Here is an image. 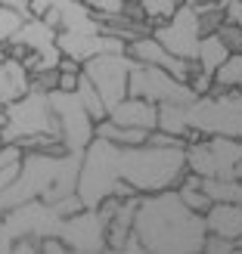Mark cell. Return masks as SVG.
<instances>
[{
  "instance_id": "1",
  "label": "cell",
  "mask_w": 242,
  "mask_h": 254,
  "mask_svg": "<svg viewBox=\"0 0 242 254\" xmlns=\"http://www.w3.org/2000/svg\"><path fill=\"white\" fill-rule=\"evenodd\" d=\"M134 233L146 251L156 254H193L205 251L208 226L205 214H196L177 195V186L140 195Z\"/></svg>"
},
{
  "instance_id": "2",
  "label": "cell",
  "mask_w": 242,
  "mask_h": 254,
  "mask_svg": "<svg viewBox=\"0 0 242 254\" xmlns=\"http://www.w3.org/2000/svg\"><path fill=\"white\" fill-rule=\"evenodd\" d=\"M112 164L118 180H127L140 195L171 189L186 177V146H115Z\"/></svg>"
},
{
  "instance_id": "3",
  "label": "cell",
  "mask_w": 242,
  "mask_h": 254,
  "mask_svg": "<svg viewBox=\"0 0 242 254\" xmlns=\"http://www.w3.org/2000/svg\"><path fill=\"white\" fill-rule=\"evenodd\" d=\"M37 133L59 136V121L53 115V106H50V93L31 87L25 96L0 109V143H22V139Z\"/></svg>"
},
{
  "instance_id": "4",
  "label": "cell",
  "mask_w": 242,
  "mask_h": 254,
  "mask_svg": "<svg viewBox=\"0 0 242 254\" xmlns=\"http://www.w3.org/2000/svg\"><path fill=\"white\" fill-rule=\"evenodd\" d=\"M189 139L196 136H236L242 139V90L205 93L186 103Z\"/></svg>"
},
{
  "instance_id": "5",
  "label": "cell",
  "mask_w": 242,
  "mask_h": 254,
  "mask_svg": "<svg viewBox=\"0 0 242 254\" xmlns=\"http://www.w3.org/2000/svg\"><path fill=\"white\" fill-rule=\"evenodd\" d=\"M242 139L236 136H196L186 143V168L199 177H236Z\"/></svg>"
},
{
  "instance_id": "6",
  "label": "cell",
  "mask_w": 242,
  "mask_h": 254,
  "mask_svg": "<svg viewBox=\"0 0 242 254\" xmlns=\"http://www.w3.org/2000/svg\"><path fill=\"white\" fill-rule=\"evenodd\" d=\"M50 106L59 121V136L69 152H84L96 136V121L84 109L78 90H50Z\"/></svg>"
},
{
  "instance_id": "7",
  "label": "cell",
  "mask_w": 242,
  "mask_h": 254,
  "mask_svg": "<svg viewBox=\"0 0 242 254\" xmlns=\"http://www.w3.org/2000/svg\"><path fill=\"white\" fill-rule=\"evenodd\" d=\"M137 65V59L121 50V53H99V56H90L81 65V71L90 78V84L99 90L103 103L112 109L115 103L127 96V81H131V68Z\"/></svg>"
},
{
  "instance_id": "8",
  "label": "cell",
  "mask_w": 242,
  "mask_h": 254,
  "mask_svg": "<svg viewBox=\"0 0 242 254\" xmlns=\"http://www.w3.org/2000/svg\"><path fill=\"white\" fill-rule=\"evenodd\" d=\"M127 96H143L152 103H193L196 93L186 81L174 78L168 68L159 65H143L137 62L131 68V81H127Z\"/></svg>"
},
{
  "instance_id": "9",
  "label": "cell",
  "mask_w": 242,
  "mask_h": 254,
  "mask_svg": "<svg viewBox=\"0 0 242 254\" xmlns=\"http://www.w3.org/2000/svg\"><path fill=\"white\" fill-rule=\"evenodd\" d=\"M152 34H156L174 56L196 62V56H199V44H202V34H205V31H202L199 9L189 6V3H183L171 19L152 25Z\"/></svg>"
},
{
  "instance_id": "10",
  "label": "cell",
  "mask_w": 242,
  "mask_h": 254,
  "mask_svg": "<svg viewBox=\"0 0 242 254\" xmlns=\"http://www.w3.org/2000/svg\"><path fill=\"white\" fill-rule=\"evenodd\" d=\"M56 236L66 239L69 251H109V220L99 214V208H81L72 217H62Z\"/></svg>"
},
{
  "instance_id": "11",
  "label": "cell",
  "mask_w": 242,
  "mask_h": 254,
  "mask_svg": "<svg viewBox=\"0 0 242 254\" xmlns=\"http://www.w3.org/2000/svg\"><path fill=\"white\" fill-rule=\"evenodd\" d=\"M109 118L124 127H143V130H156L159 127V103L143 96H124L121 103L109 109Z\"/></svg>"
},
{
  "instance_id": "12",
  "label": "cell",
  "mask_w": 242,
  "mask_h": 254,
  "mask_svg": "<svg viewBox=\"0 0 242 254\" xmlns=\"http://www.w3.org/2000/svg\"><path fill=\"white\" fill-rule=\"evenodd\" d=\"M208 233L242 242V201H214L205 211Z\"/></svg>"
},
{
  "instance_id": "13",
  "label": "cell",
  "mask_w": 242,
  "mask_h": 254,
  "mask_svg": "<svg viewBox=\"0 0 242 254\" xmlns=\"http://www.w3.org/2000/svg\"><path fill=\"white\" fill-rule=\"evenodd\" d=\"M233 50L227 47V41L218 34V31H211V34H202V44H199V56H196V65L202 71H208L214 74L221 65H224V59L230 56Z\"/></svg>"
},
{
  "instance_id": "14",
  "label": "cell",
  "mask_w": 242,
  "mask_h": 254,
  "mask_svg": "<svg viewBox=\"0 0 242 254\" xmlns=\"http://www.w3.org/2000/svg\"><path fill=\"white\" fill-rule=\"evenodd\" d=\"M149 133L152 130H143V127H124V124H115L112 118L96 121V136L112 139L115 146H143L149 139Z\"/></svg>"
},
{
  "instance_id": "15",
  "label": "cell",
  "mask_w": 242,
  "mask_h": 254,
  "mask_svg": "<svg viewBox=\"0 0 242 254\" xmlns=\"http://www.w3.org/2000/svg\"><path fill=\"white\" fill-rule=\"evenodd\" d=\"M177 195L183 198V205L189 208V211H196V214H205L214 201H211V195L202 189V177L199 174H193V171H186V177L180 183H177Z\"/></svg>"
},
{
  "instance_id": "16",
  "label": "cell",
  "mask_w": 242,
  "mask_h": 254,
  "mask_svg": "<svg viewBox=\"0 0 242 254\" xmlns=\"http://www.w3.org/2000/svg\"><path fill=\"white\" fill-rule=\"evenodd\" d=\"M159 130L171 136H183L189 143V118H186V103H161L159 106Z\"/></svg>"
},
{
  "instance_id": "17",
  "label": "cell",
  "mask_w": 242,
  "mask_h": 254,
  "mask_svg": "<svg viewBox=\"0 0 242 254\" xmlns=\"http://www.w3.org/2000/svg\"><path fill=\"white\" fill-rule=\"evenodd\" d=\"M242 87V50L230 53L224 59V65L214 71V87L211 93H221V90H239Z\"/></svg>"
},
{
  "instance_id": "18",
  "label": "cell",
  "mask_w": 242,
  "mask_h": 254,
  "mask_svg": "<svg viewBox=\"0 0 242 254\" xmlns=\"http://www.w3.org/2000/svg\"><path fill=\"white\" fill-rule=\"evenodd\" d=\"M202 189L211 195V201H242L239 177H202Z\"/></svg>"
},
{
  "instance_id": "19",
  "label": "cell",
  "mask_w": 242,
  "mask_h": 254,
  "mask_svg": "<svg viewBox=\"0 0 242 254\" xmlns=\"http://www.w3.org/2000/svg\"><path fill=\"white\" fill-rule=\"evenodd\" d=\"M78 96H81V103H84V109L93 115V121H103V118H109V106L103 103V96H99V90L90 84V78L81 71V81H78Z\"/></svg>"
},
{
  "instance_id": "20",
  "label": "cell",
  "mask_w": 242,
  "mask_h": 254,
  "mask_svg": "<svg viewBox=\"0 0 242 254\" xmlns=\"http://www.w3.org/2000/svg\"><path fill=\"white\" fill-rule=\"evenodd\" d=\"M140 9H143V16L152 22V25H159L164 19H171L177 9H180L186 0H137Z\"/></svg>"
},
{
  "instance_id": "21",
  "label": "cell",
  "mask_w": 242,
  "mask_h": 254,
  "mask_svg": "<svg viewBox=\"0 0 242 254\" xmlns=\"http://www.w3.org/2000/svg\"><path fill=\"white\" fill-rule=\"evenodd\" d=\"M22 22H25L22 12H16V9H9V6L0 3V44H9L12 34L22 28Z\"/></svg>"
},
{
  "instance_id": "22",
  "label": "cell",
  "mask_w": 242,
  "mask_h": 254,
  "mask_svg": "<svg viewBox=\"0 0 242 254\" xmlns=\"http://www.w3.org/2000/svg\"><path fill=\"white\" fill-rule=\"evenodd\" d=\"M84 3H87V6H90L99 19L106 22V19L121 16V12H124L127 6H131V3H137V0H84Z\"/></svg>"
},
{
  "instance_id": "23",
  "label": "cell",
  "mask_w": 242,
  "mask_h": 254,
  "mask_svg": "<svg viewBox=\"0 0 242 254\" xmlns=\"http://www.w3.org/2000/svg\"><path fill=\"white\" fill-rule=\"evenodd\" d=\"M31 87H37V90H56L59 87V68H41L31 74Z\"/></svg>"
},
{
  "instance_id": "24",
  "label": "cell",
  "mask_w": 242,
  "mask_h": 254,
  "mask_svg": "<svg viewBox=\"0 0 242 254\" xmlns=\"http://www.w3.org/2000/svg\"><path fill=\"white\" fill-rule=\"evenodd\" d=\"M205 251H211V254H230V251H242V242H233V239H224V236L208 233Z\"/></svg>"
},
{
  "instance_id": "25",
  "label": "cell",
  "mask_w": 242,
  "mask_h": 254,
  "mask_svg": "<svg viewBox=\"0 0 242 254\" xmlns=\"http://www.w3.org/2000/svg\"><path fill=\"white\" fill-rule=\"evenodd\" d=\"M218 34H221L224 41H227V47H230L233 53H236V50H242V25H233V22H224L221 28H218Z\"/></svg>"
},
{
  "instance_id": "26",
  "label": "cell",
  "mask_w": 242,
  "mask_h": 254,
  "mask_svg": "<svg viewBox=\"0 0 242 254\" xmlns=\"http://www.w3.org/2000/svg\"><path fill=\"white\" fill-rule=\"evenodd\" d=\"M218 3L224 9V22L242 25V0H218Z\"/></svg>"
},
{
  "instance_id": "27",
  "label": "cell",
  "mask_w": 242,
  "mask_h": 254,
  "mask_svg": "<svg viewBox=\"0 0 242 254\" xmlns=\"http://www.w3.org/2000/svg\"><path fill=\"white\" fill-rule=\"evenodd\" d=\"M66 251H69V245L62 236H44L41 239V254H66Z\"/></svg>"
},
{
  "instance_id": "28",
  "label": "cell",
  "mask_w": 242,
  "mask_h": 254,
  "mask_svg": "<svg viewBox=\"0 0 242 254\" xmlns=\"http://www.w3.org/2000/svg\"><path fill=\"white\" fill-rule=\"evenodd\" d=\"M22 171V161H9V164H0V189H6L12 180L19 177Z\"/></svg>"
},
{
  "instance_id": "29",
  "label": "cell",
  "mask_w": 242,
  "mask_h": 254,
  "mask_svg": "<svg viewBox=\"0 0 242 254\" xmlns=\"http://www.w3.org/2000/svg\"><path fill=\"white\" fill-rule=\"evenodd\" d=\"M78 81H81V71L59 68V90H78Z\"/></svg>"
},
{
  "instance_id": "30",
  "label": "cell",
  "mask_w": 242,
  "mask_h": 254,
  "mask_svg": "<svg viewBox=\"0 0 242 254\" xmlns=\"http://www.w3.org/2000/svg\"><path fill=\"white\" fill-rule=\"evenodd\" d=\"M236 177L242 180V158H239V164H236Z\"/></svg>"
}]
</instances>
